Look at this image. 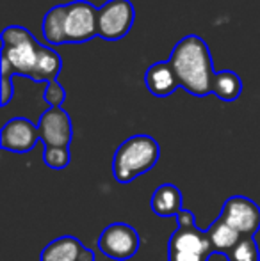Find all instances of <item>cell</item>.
Wrapping results in <instances>:
<instances>
[{"label":"cell","mask_w":260,"mask_h":261,"mask_svg":"<svg viewBox=\"0 0 260 261\" xmlns=\"http://www.w3.org/2000/svg\"><path fill=\"white\" fill-rule=\"evenodd\" d=\"M207 237L210 240L212 251L228 256V252L239 244L243 234H239L233 227H230L225 220L218 217V220H214L207 229Z\"/></svg>","instance_id":"obj_14"},{"label":"cell","mask_w":260,"mask_h":261,"mask_svg":"<svg viewBox=\"0 0 260 261\" xmlns=\"http://www.w3.org/2000/svg\"><path fill=\"white\" fill-rule=\"evenodd\" d=\"M64 98H66V91H64V87L57 82V80L46 84L45 100H46V103H49L50 107H61V105H63V101H64Z\"/></svg>","instance_id":"obj_19"},{"label":"cell","mask_w":260,"mask_h":261,"mask_svg":"<svg viewBox=\"0 0 260 261\" xmlns=\"http://www.w3.org/2000/svg\"><path fill=\"white\" fill-rule=\"evenodd\" d=\"M152 210L159 217H177L182 212V192L173 183H164L153 192L152 196Z\"/></svg>","instance_id":"obj_13"},{"label":"cell","mask_w":260,"mask_h":261,"mask_svg":"<svg viewBox=\"0 0 260 261\" xmlns=\"http://www.w3.org/2000/svg\"><path fill=\"white\" fill-rule=\"evenodd\" d=\"M39 132L38 124H32L25 117H13L2 126L0 132V146L6 151L27 153L38 144Z\"/></svg>","instance_id":"obj_10"},{"label":"cell","mask_w":260,"mask_h":261,"mask_svg":"<svg viewBox=\"0 0 260 261\" xmlns=\"http://www.w3.org/2000/svg\"><path fill=\"white\" fill-rule=\"evenodd\" d=\"M94 252L82 245L75 237H61L52 240L41 251L39 261H94Z\"/></svg>","instance_id":"obj_11"},{"label":"cell","mask_w":260,"mask_h":261,"mask_svg":"<svg viewBox=\"0 0 260 261\" xmlns=\"http://www.w3.org/2000/svg\"><path fill=\"white\" fill-rule=\"evenodd\" d=\"M14 94V87L11 82V76H2V98H0V105L6 107L11 101Z\"/></svg>","instance_id":"obj_20"},{"label":"cell","mask_w":260,"mask_h":261,"mask_svg":"<svg viewBox=\"0 0 260 261\" xmlns=\"http://www.w3.org/2000/svg\"><path fill=\"white\" fill-rule=\"evenodd\" d=\"M145 84L146 89L157 98L171 96L180 87L170 61H160L150 66L145 73Z\"/></svg>","instance_id":"obj_12"},{"label":"cell","mask_w":260,"mask_h":261,"mask_svg":"<svg viewBox=\"0 0 260 261\" xmlns=\"http://www.w3.org/2000/svg\"><path fill=\"white\" fill-rule=\"evenodd\" d=\"M63 69V61L52 48L41 45L27 29L11 25L2 32V76L23 75L34 82H54Z\"/></svg>","instance_id":"obj_1"},{"label":"cell","mask_w":260,"mask_h":261,"mask_svg":"<svg viewBox=\"0 0 260 261\" xmlns=\"http://www.w3.org/2000/svg\"><path fill=\"white\" fill-rule=\"evenodd\" d=\"M177 231L168 242V261H208L212 254V245L207 231L196 226L193 212L182 208L177 215Z\"/></svg>","instance_id":"obj_4"},{"label":"cell","mask_w":260,"mask_h":261,"mask_svg":"<svg viewBox=\"0 0 260 261\" xmlns=\"http://www.w3.org/2000/svg\"><path fill=\"white\" fill-rule=\"evenodd\" d=\"M160 158V146L145 134L132 135L118 146L112 158V176L120 183H130L148 172Z\"/></svg>","instance_id":"obj_3"},{"label":"cell","mask_w":260,"mask_h":261,"mask_svg":"<svg viewBox=\"0 0 260 261\" xmlns=\"http://www.w3.org/2000/svg\"><path fill=\"white\" fill-rule=\"evenodd\" d=\"M39 139L45 146L69 148L73 139V124L63 107H50L41 114L38 123Z\"/></svg>","instance_id":"obj_9"},{"label":"cell","mask_w":260,"mask_h":261,"mask_svg":"<svg viewBox=\"0 0 260 261\" xmlns=\"http://www.w3.org/2000/svg\"><path fill=\"white\" fill-rule=\"evenodd\" d=\"M43 160L50 169H64L69 164V148H52L45 146Z\"/></svg>","instance_id":"obj_18"},{"label":"cell","mask_w":260,"mask_h":261,"mask_svg":"<svg viewBox=\"0 0 260 261\" xmlns=\"http://www.w3.org/2000/svg\"><path fill=\"white\" fill-rule=\"evenodd\" d=\"M43 36L50 45H64L66 39V4L54 6L43 18Z\"/></svg>","instance_id":"obj_15"},{"label":"cell","mask_w":260,"mask_h":261,"mask_svg":"<svg viewBox=\"0 0 260 261\" xmlns=\"http://www.w3.org/2000/svg\"><path fill=\"white\" fill-rule=\"evenodd\" d=\"M170 64L182 89L193 96L203 98L212 93L214 66L208 45L200 36L191 34L182 38L170 55Z\"/></svg>","instance_id":"obj_2"},{"label":"cell","mask_w":260,"mask_h":261,"mask_svg":"<svg viewBox=\"0 0 260 261\" xmlns=\"http://www.w3.org/2000/svg\"><path fill=\"white\" fill-rule=\"evenodd\" d=\"M98 249L107 258L114 261H127L134 258L139 249V234L125 222L109 224L98 238Z\"/></svg>","instance_id":"obj_6"},{"label":"cell","mask_w":260,"mask_h":261,"mask_svg":"<svg viewBox=\"0 0 260 261\" xmlns=\"http://www.w3.org/2000/svg\"><path fill=\"white\" fill-rule=\"evenodd\" d=\"M219 219L243 237H255L260 229V206L250 197L232 196L223 204Z\"/></svg>","instance_id":"obj_7"},{"label":"cell","mask_w":260,"mask_h":261,"mask_svg":"<svg viewBox=\"0 0 260 261\" xmlns=\"http://www.w3.org/2000/svg\"><path fill=\"white\" fill-rule=\"evenodd\" d=\"M212 93L221 101H235L243 93V80L233 71H216L212 79Z\"/></svg>","instance_id":"obj_16"},{"label":"cell","mask_w":260,"mask_h":261,"mask_svg":"<svg viewBox=\"0 0 260 261\" xmlns=\"http://www.w3.org/2000/svg\"><path fill=\"white\" fill-rule=\"evenodd\" d=\"M228 261H260V251L253 237H243L239 244L228 252Z\"/></svg>","instance_id":"obj_17"},{"label":"cell","mask_w":260,"mask_h":261,"mask_svg":"<svg viewBox=\"0 0 260 261\" xmlns=\"http://www.w3.org/2000/svg\"><path fill=\"white\" fill-rule=\"evenodd\" d=\"M98 36V7L86 0L66 4V39L87 43Z\"/></svg>","instance_id":"obj_8"},{"label":"cell","mask_w":260,"mask_h":261,"mask_svg":"<svg viewBox=\"0 0 260 261\" xmlns=\"http://www.w3.org/2000/svg\"><path fill=\"white\" fill-rule=\"evenodd\" d=\"M135 9L130 0H107L98 9V36L105 41H120L130 32Z\"/></svg>","instance_id":"obj_5"}]
</instances>
